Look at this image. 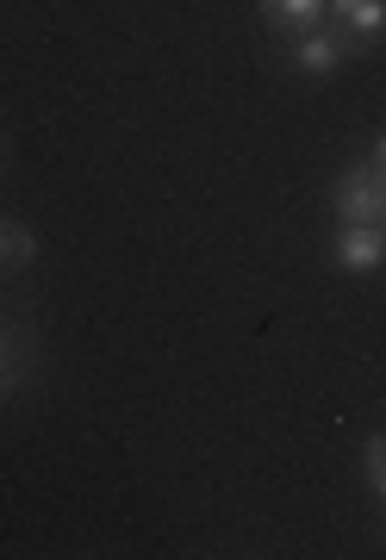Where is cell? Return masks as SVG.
<instances>
[{"mask_svg": "<svg viewBox=\"0 0 386 560\" xmlns=\"http://www.w3.org/2000/svg\"><path fill=\"white\" fill-rule=\"evenodd\" d=\"M330 200H337V219L343 224H381L386 219V168H374V162L343 168L337 187H330Z\"/></svg>", "mask_w": 386, "mask_h": 560, "instance_id": "1", "label": "cell"}, {"mask_svg": "<svg viewBox=\"0 0 386 560\" xmlns=\"http://www.w3.org/2000/svg\"><path fill=\"white\" fill-rule=\"evenodd\" d=\"M349 57H362V44L349 38V32H305V38L293 44V69H305V75H330V69H343Z\"/></svg>", "mask_w": 386, "mask_h": 560, "instance_id": "2", "label": "cell"}, {"mask_svg": "<svg viewBox=\"0 0 386 560\" xmlns=\"http://www.w3.org/2000/svg\"><path fill=\"white\" fill-rule=\"evenodd\" d=\"M381 261H386L381 224H343V231H337V268H343V275H374Z\"/></svg>", "mask_w": 386, "mask_h": 560, "instance_id": "3", "label": "cell"}, {"mask_svg": "<svg viewBox=\"0 0 386 560\" xmlns=\"http://www.w3.org/2000/svg\"><path fill=\"white\" fill-rule=\"evenodd\" d=\"M325 7L355 44H374L386 32V0H325Z\"/></svg>", "mask_w": 386, "mask_h": 560, "instance_id": "4", "label": "cell"}, {"mask_svg": "<svg viewBox=\"0 0 386 560\" xmlns=\"http://www.w3.org/2000/svg\"><path fill=\"white\" fill-rule=\"evenodd\" d=\"M330 7L325 0H262V20L281 32V38H305V32H318Z\"/></svg>", "mask_w": 386, "mask_h": 560, "instance_id": "5", "label": "cell"}, {"mask_svg": "<svg viewBox=\"0 0 386 560\" xmlns=\"http://www.w3.org/2000/svg\"><path fill=\"white\" fill-rule=\"evenodd\" d=\"M38 261V237L25 231V224L0 219V275H20V268H32Z\"/></svg>", "mask_w": 386, "mask_h": 560, "instance_id": "6", "label": "cell"}, {"mask_svg": "<svg viewBox=\"0 0 386 560\" xmlns=\"http://www.w3.org/2000/svg\"><path fill=\"white\" fill-rule=\"evenodd\" d=\"M362 460H367V486H374V492L386 499V430H381V436H367Z\"/></svg>", "mask_w": 386, "mask_h": 560, "instance_id": "7", "label": "cell"}, {"mask_svg": "<svg viewBox=\"0 0 386 560\" xmlns=\"http://www.w3.org/2000/svg\"><path fill=\"white\" fill-rule=\"evenodd\" d=\"M20 368H25V361H7V337H0V399L13 393V381H20Z\"/></svg>", "mask_w": 386, "mask_h": 560, "instance_id": "8", "label": "cell"}, {"mask_svg": "<svg viewBox=\"0 0 386 560\" xmlns=\"http://www.w3.org/2000/svg\"><path fill=\"white\" fill-rule=\"evenodd\" d=\"M374 168H386V131L374 138Z\"/></svg>", "mask_w": 386, "mask_h": 560, "instance_id": "9", "label": "cell"}, {"mask_svg": "<svg viewBox=\"0 0 386 560\" xmlns=\"http://www.w3.org/2000/svg\"><path fill=\"white\" fill-rule=\"evenodd\" d=\"M0 156H7V138H0Z\"/></svg>", "mask_w": 386, "mask_h": 560, "instance_id": "10", "label": "cell"}, {"mask_svg": "<svg viewBox=\"0 0 386 560\" xmlns=\"http://www.w3.org/2000/svg\"><path fill=\"white\" fill-rule=\"evenodd\" d=\"M381 237H386V219H381Z\"/></svg>", "mask_w": 386, "mask_h": 560, "instance_id": "11", "label": "cell"}]
</instances>
